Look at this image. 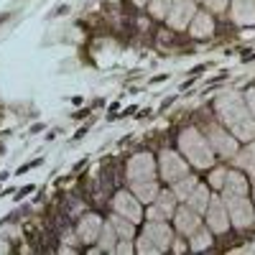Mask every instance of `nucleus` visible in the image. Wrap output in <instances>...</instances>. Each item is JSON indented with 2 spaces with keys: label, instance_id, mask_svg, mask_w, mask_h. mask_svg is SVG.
<instances>
[{
  "label": "nucleus",
  "instance_id": "aec40b11",
  "mask_svg": "<svg viewBox=\"0 0 255 255\" xmlns=\"http://www.w3.org/2000/svg\"><path fill=\"white\" fill-rule=\"evenodd\" d=\"M130 191L143 202V204H151L153 199H156V194L161 191V186H158V179H153V181H145V184H138V186H130Z\"/></svg>",
  "mask_w": 255,
  "mask_h": 255
},
{
  "label": "nucleus",
  "instance_id": "39448f33",
  "mask_svg": "<svg viewBox=\"0 0 255 255\" xmlns=\"http://www.w3.org/2000/svg\"><path fill=\"white\" fill-rule=\"evenodd\" d=\"M204 135H207V140H209V145H212V151H215V156H222V158L238 156L240 140L232 135L225 125H209Z\"/></svg>",
  "mask_w": 255,
  "mask_h": 255
},
{
  "label": "nucleus",
  "instance_id": "f3484780",
  "mask_svg": "<svg viewBox=\"0 0 255 255\" xmlns=\"http://www.w3.org/2000/svg\"><path fill=\"white\" fill-rule=\"evenodd\" d=\"M209 245H212V230L204 227V225H202L197 232H191V235H189V250H191V253L209 250Z\"/></svg>",
  "mask_w": 255,
  "mask_h": 255
},
{
  "label": "nucleus",
  "instance_id": "6ab92c4d",
  "mask_svg": "<svg viewBox=\"0 0 255 255\" xmlns=\"http://www.w3.org/2000/svg\"><path fill=\"white\" fill-rule=\"evenodd\" d=\"M118 232H115V227H113V222L108 220L102 225V232H100V238H97V245H100V250H105V253H115V245H118Z\"/></svg>",
  "mask_w": 255,
  "mask_h": 255
},
{
  "label": "nucleus",
  "instance_id": "a878e982",
  "mask_svg": "<svg viewBox=\"0 0 255 255\" xmlns=\"http://www.w3.org/2000/svg\"><path fill=\"white\" fill-rule=\"evenodd\" d=\"M135 5H148V0H133Z\"/></svg>",
  "mask_w": 255,
  "mask_h": 255
},
{
  "label": "nucleus",
  "instance_id": "423d86ee",
  "mask_svg": "<svg viewBox=\"0 0 255 255\" xmlns=\"http://www.w3.org/2000/svg\"><path fill=\"white\" fill-rule=\"evenodd\" d=\"M158 174L168 184H174V181H179L181 176L189 174V161L181 153L168 151V148H166V151H161V156H158Z\"/></svg>",
  "mask_w": 255,
  "mask_h": 255
},
{
  "label": "nucleus",
  "instance_id": "f257e3e1",
  "mask_svg": "<svg viewBox=\"0 0 255 255\" xmlns=\"http://www.w3.org/2000/svg\"><path fill=\"white\" fill-rule=\"evenodd\" d=\"M215 110H217L220 123H222L240 143L255 140V120H253L248 105H245V97H240V95H235V92L222 95V97H217Z\"/></svg>",
  "mask_w": 255,
  "mask_h": 255
},
{
  "label": "nucleus",
  "instance_id": "dca6fc26",
  "mask_svg": "<svg viewBox=\"0 0 255 255\" xmlns=\"http://www.w3.org/2000/svg\"><path fill=\"white\" fill-rule=\"evenodd\" d=\"M209 186L207 184H197L194 189L189 191V197L184 199V204H189L191 209H197L199 215H204V209H207V204H209Z\"/></svg>",
  "mask_w": 255,
  "mask_h": 255
},
{
  "label": "nucleus",
  "instance_id": "7ed1b4c3",
  "mask_svg": "<svg viewBox=\"0 0 255 255\" xmlns=\"http://www.w3.org/2000/svg\"><path fill=\"white\" fill-rule=\"evenodd\" d=\"M225 207L230 212V225L238 230H250L255 225V204L250 202L248 191H222Z\"/></svg>",
  "mask_w": 255,
  "mask_h": 255
},
{
  "label": "nucleus",
  "instance_id": "4468645a",
  "mask_svg": "<svg viewBox=\"0 0 255 255\" xmlns=\"http://www.w3.org/2000/svg\"><path fill=\"white\" fill-rule=\"evenodd\" d=\"M230 18L238 26H253L255 23V0H232Z\"/></svg>",
  "mask_w": 255,
  "mask_h": 255
},
{
  "label": "nucleus",
  "instance_id": "2eb2a0df",
  "mask_svg": "<svg viewBox=\"0 0 255 255\" xmlns=\"http://www.w3.org/2000/svg\"><path fill=\"white\" fill-rule=\"evenodd\" d=\"M189 33L194 38H209L215 36V18L209 15V10H197V15L189 23Z\"/></svg>",
  "mask_w": 255,
  "mask_h": 255
},
{
  "label": "nucleus",
  "instance_id": "20e7f679",
  "mask_svg": "<svg viewBox=\"0 0 255 255\" xmlns=\"http://www.w3.org/2000/svg\"><path fill=\"white\" fill-rule=\"evenodd\" d=\"M158 176V163L151 153H135L125 166V179L128 186H138L145 181H153Z\"/></svg>",
  "mask_w": 255,
  "mask_h": 255
},
{
  "label": "nucleus",
  "instance_id": "393cba45",
  "mask_svg": "<svg viewBox=\"0 0 255 255\" xmlns=\"http://www.w3.org/2000/svg\"><path fill=\"white\" fill-rule=\"evenodd\" d=\"M245 105H248V110H250V115H253V120H255V87H250V90L245 92Z\"/></svg>",
  "mask_w": 255,
  "mask_h": 255
},
{
  "label": "nucleus",
  "instance_id": "6e6552de",
  "mask_svg": "<svg viewBox=\"0 0 255 255\" xmlns=\"http://www.w3.org/2000/svg\"><path fill=\"white\" fill-rule=\"evenodd\" d=\"M176 204H179V199H176V194L171 189L168 191H158L156 194V199L148 204V212H145V220H153V222H168L174 217V212H176Z\"/></svg>",
  "mask_w": 255,
  "mask_h": 255
},
{
  "label": "nucleus",
  "instance_id": "b1692460",
  "mask_svg": "<svg viewBox=\"0 0 255 255\" xmlns=\"http://www.w3.org/2000/svg\"><path fill=\"white\" fill-rule=\"evenodd\" d=\"M204 5H207V10H212V13H222V10L230 5V0H204Z\"/></svg>",
  "mask_w": 255,
  "mask_h": 255
},
{
  "label": "nucleus",
  "instance_id": "4be33fe9",
  "mask_svg": "<svg viewBox=\"0 0 255 255\" xmlns=\"http://www.w3.org/2000/svg\"><path fill=\"white\" fill-rule=\"evenodd\" d=\"M171 3H174V0H148V10H151L153 18H166Z\"/></svg>",
  "mask_w": 255,
  "mask_h": 255
},
{
  "label": "nucleus",
  "instance_id": "bb28decb",
  "mask_svg": "<svg viewBox=\"0 0 255 255\" xmlns=\"http://www.w3.org/2000/svg\"><path fill=\"white\" fill-rule=\"evenodd\" d=\"M253 204H255V179H253Z\"/></svg>",
  "mask_w": 255,
  "mask_h": 255
},
{
  "label": "nucleus",
  "instance_id": "1a4fd4ad",
  "mask_svg": "<svg viewBox=\"0 0 255 255\" xmlns=\"http://www.w3.org/2000/svg\"><path fill=\"white\" fill-rule=\"evenodd\" d=\"M113 212L128 217V220L135 222V225L143 222V202L133 194V191H128V189L118 191V194L113 197Z\"/></svg>",
  "mask_w": 255,
  "mask_h": 255
},
{
  "label": "nucleus",
  "instance_id": "9b49d317",
  "mask_svg": "<svg viewBox=\"0 0 255 255\" xmlns=\"http://www.w3.org/2000/svg\"><path fill=\"white\" fill-rule=\"evenodd\" d=\"M194 15H197V0H174L171 8H168L166 20H168L171 28L181 31V28H189V23H191Z\"/></svg>",
  "mask_w": 255,
  "mask_h": 255
},
{
  "label": "nucleus",
  "instance_id": "f8f14e48",
  "mask_svg": "<svg viewBox=\"0 0 255 255\" xmlns=\"http://www.w3.org/2000/svg\"><path fill=\"white\" fill-rule=\"evenodd\" d=\"M174 225H176V230L181 232L184 238H189L191 232H197V230L204 225V217L199 215L197 209H191L189 204H181V207H176V212H174Z\"/></svg>",
  "mask_w": 255,
  "mask_h": 255
},
{
  "label": "nucleus",
  "instance_id": "9d476101",
  "mask_svg": "<svg viewBox=\"0 0 255 255\" xmlns=\"http://www.w3.org/2000/svg\"><path fill=\"white\" fill-rule=\"evenodd\" d=\"M140 235L148 238V243H151L158 255L166 253V250H171V243H174V230L168 227V222H153V220H145L143 225V232Z\"/></svg>",
  "mask_w": 255,
  "mask_h": 255
},
{
  "label": "nucleus",
  "instance_id": "a211bd4d",
  "mask_svg": "<svg viewBox=\"0 0 255 255\" xmlns=\"http://www.w3.org/2000/svg\"><path fill=\"white\" fill-rule=\"evenodd\" d=\"M110 222H113V227H115L120 240H135V222H130V220L123 217V215H118V212L110 217Z\"/></svg>",
  "mask_w": 255,
  "mask_h": 255
},
{
  "label": "nucleus",
  "instance_id": "ddd939ff",
  "mask_svg": "<svg viewBox=\"0 0 255 255\" xmlns=\"http://www.w3.org/2000/svg\"><path fill=\"white\" fill-rule=\"evenodd\" d=\"M102 217L100 215H95V212H87L82 220H79V225H77V238L84 243V245H95L97 243V238H100V232H102Z\"/></svg>",
  "mask_w": 255,
  "mask_h": 255
},
{
  "label": "nucleus",
  "instance_id": "f03ea898",
  "mask_svg": "<svg viewBox=\"0 0 255 255\" xmlns=\"http://www.w3.org/2000/svg\"><path fill=\"white\" fill-rule=\"evenodd\" d=\"M179 153L194 168H202V171L215 166V151H212L207 135L194 125L184 128V130L179 133Z\"/></svg>",
  "mask_w": 255,
  "mask_h": 255
},
{
  "label": "nucleus",
  "instance_id": "5701e85b",
  "mask_svg": "<svg viewBox=\"0 0 255 255\" xmlns=\"http://www.w3.org/2000/svg\"><path fill=\"white\" fill-rule=\"evenodd\" d=\"M225 176H227V168H215V171L209 174V186L222 189V184H225Z\"/></svg>",
  "mask_w": 255,
  "mask_h": 255
},
{
  "label": "nucleus",
  "instance_id": "0eeeda50",
  "mask_svg": "<svg viewBox=\"0 0 255 255\" xmlns=\"http://www.w3.org/2000/svg\"><path fill=\"white\" fill-rule=\"evenodd\" d=\"M204 222L212 232H217V235H222V232H227L232 225H230V212L225 207V199L222 194L220 197H209V204L204 209Z\"/></svg>",
  "mask_w": 255,
  "mask_h": 255
},
{
  "label": "nucleus",
  "instance_id": "412c9836",
  "mask_svg": "<svg viewBox=\"0 0 255 255\" xmlns=\"http://www.w3.org/2000/svg\"><path fill=\"white\" fill-rule=\"evenodd\" d=\"M197 184H199V181H197V176L186 174V176H181L179 181H174V184H171V191L176 194V199H179V202H184V199L189 197V191L194 189Z\"/></svg>",
  "mask_w": 255,
  "mask_h": 255
}]
</instances>
